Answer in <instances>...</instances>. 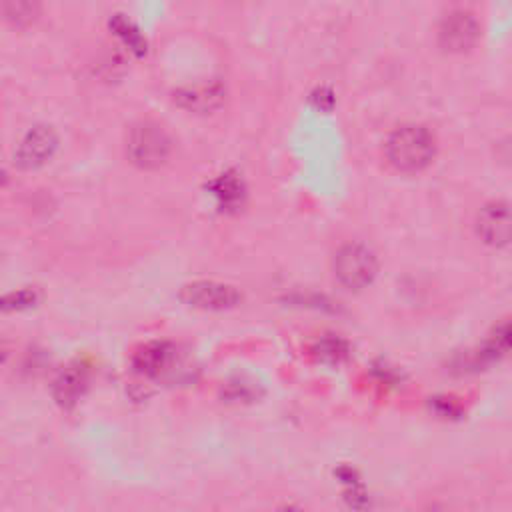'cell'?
Segmentation results:
<instances>
[{"mask_svg":"<svg viewBox=\"0 0 512 512\" xmlns=\"http://www.w3.org/2000/svg\"><path fill=\"white\" fill-rule=\"evenodd\" d=\"M276 512H302L298 506H282V508H278Z\"/></svg>","mask_w":512,"mask_h":512,"instance_id":"16","label":"cell"},{"mask_svg":"<svg viewBox=\"0 0 512 512\" xmlns=\"http://www.w3.org/2000/svg\"><path fill=\"white\" fill-rule=\"evenodd\" d=\"M384 154L398 172H420L436 156V136L422 124H402L388 134Z\"/></svg>","mask_w":512,"mask_h":512,"instance_id":"1","label":"cell"},{"mask_svg":"<svg viewBox=\"0 0 512 512\" xmlns=\"http://www.w3.org/2000/svg\"><path fill=\"white\" fill-rule=\"evenodd\" d=\"M56 146L58 138L50 126H34L20 140L14 152V162L24 170L38 168L52 158Z\"/></svg>","mask_w":512,"mask_h":512,"instance_id":"6","label":"cell"},{"mask_svg":"<svg viewBox=\"0 0 512 512\" xmlns=\"http://www.w3.org/2000/svg\"><path fill=\"white\" fill-rule=\"evenodd\" d=\"M476 232L490 246H506L510 240V210L502 200L486 202L476 214Z\"/></svg>","mask_w":512,"mask_h":512,"instance_id":"8","label":"cell"},{"mask_svg":"<svg viewBox=\"0 0 512 512\" xmlns=\"http://www.w3.org/2000/svg\"><path fill=\"white\" fill-rule=\"evenodd\" d=\"M224 98H226V88L218 80L188 84L174 92V102L180 108L196 114H208L220 108L224 104Z\"/></svg>","mask_w":512,"mask_h":512,"instance_id":"7","label":"cell"},{"mask_svg":"<svg viewBox=\"0 0 512 512\" xmlns=\"http://www.w3.org/2000/svg\"><path fill=\"white\" fill-rule=\"evenodd\" d=\"M172 358H174V348L170 342L150 340L134 352L132 366L142 376H160L170 366Z\"/></svg>","mask_w":512,"mask_h":512,"instance_id":"9","label":"cell"},{"mask_svg":"<svg viewBox=\"0 0 512 512\" xmlns=\"http://www.w3.org/2000/svg\"><path fill=\"white\" fill-rule=\"evenodd\" d=\"M4 184H6V172H2V170H0V188H2Z\"/></svg>","mask_w":512,"mask_h":512,"instance_id":"17","label":"cell"},{"mask_svg":"<svg viewBox=\"0 0 512 512\" xmlns=\"http://www.w3.org/2000/svg\"><path fill=\"white\" fill-rule=\"evenodd\" d=\"M110 26L114 28V32L128 44L130 50H134L136 54H144L146 52V40L142 38V34L134 28V24L122 16H116Z\"/></svg>","mask_w":512,"mask_h":512,"instance_id":"13","label":"cell"},{"mask_svg":"<svg viewBox=\"0 0 512 512\" xmlns=\"http://www.w3.org/2000/svg\"><path fill=\"white\" fill-rule=\"evenodd\" d=\"M170 152L172 140L160 124L144 120L130 128L126 138V154L138 168L154 170L170 158Z\"/></svg>","mask_w":512,"mask_h":512,"instance_id":"2","label":"cell"},{"mask_svg":"<svg viewBox=\"0 0 512 512\" xmlns=\"http://www.w3.org/2000/svg\"><path fill=\"white\" fill-rule=\"evenodd\" d=\"M4 356H6V354H4V350H2V348H0V364H2V360H4Z\"/></svg>","mask_w":512,"mask_h":512,"instance_id":"18","label":"cell"},{"mask_svg":"<svg viewBox=\"0 0 512 512\" xmlns=\"http://www.w3.org/2000/svg\"><path fill=\"white\" fill-rule=\"evenodd\" d=\"M6 18L16 20V22H32L36 18L38 6L30 4V2H10L2 6Z\"/></svg>","mask_w":512,"mask_h":512,"instance_id":"15","label":"cell"},{"mask_svg":"<svg viewBox=\"0 0 512 512\" xmlns=\"http://www.w3.org/2000/svg\"><path fill=\"white\" fill-rule=\"evenodd\" d=\"M332 270L336 280L350 288V290H360L364 286H368L378 270V262L374 252L358 242H350L344 244L342 248H338V252L334 254L332 260Z\"/></svg>","mask_w":512,"mask_h":512,"instance_id":"3","label":"cell"},{"mask_svg":"<svg viewBox=\"0 0 512 512\" xmlns=\"http://www.w3.org/2000/svg\"><path fill=\"white\" fill-rule=\"evenodd\" d=\"M180 298L200 310H228L240 304L242 294L236 286L216 280H196L182 286Z\"/></svg>","mask_w":512,"mask_h":512,"instance_id":"5","label":"cell"},{"mask_svg":"<svg viewBox=\"0 0 512 512\" xmlns=\"http://www.w3.org/2000/svg\"><path fill=\"white\" fill-rule=\"evenodd\" d=\"M88 384V368L82 362L66 366L54 380V398L60 406H72L80 400Z\"/></svg>","mask_w":512,"mask_h":512,"instance_id":"10","label":"cell"},{"mask_svg":"<svg viewBox=\"0 0 512 512\" xmlns=\"http://www.w3.org/2000/svg\"><path fill=\"white\" fill-rule=\"evenodd\" d=\"M480 36V24L474 12L466 8L450 10L438 24V44L450 54H462L474 48Z\"/></svg>","mask_w":512,"mask_h":512,"instance_id":"4","label":"cell"},{"mask_svg":"<svg viewBox=\"0 0 512 512\" xmlns=\"http://www.w3.org/2000/svg\"><path fill=\"white\" fill-rule=\"evenodd\" d=\"M38 300L36 290L30 288H22L18 292H10L0 296V312H12V310H22L32 306Z\"/></svg>","mask_w":512,"mask_h":512,"instance_id":"14","label":"cell"},{"mask_svg":"<svg viewBox=\"0 0 512 512\" xmlns=\"http://www.w3.org/2000/svg\"><path fill=\"white\" fill-rule=\"evenodd\" d=\"M210 190L214 194V198L218 200V204L226 210H234L242 204L244 200V182L242 178H238V174L234 172H222L220 176H216L210 184Z\"/></svg>","mask_w":512,"mask_h":512,"instance_id":"11","label":"cell"},{"mask_svg":"<svg viewBox=\"0 0 512 512\" xmlns=\"http://www.w3.org/2000/svg\"><path fill=\"white\" fill-rule=\"evenodd\" d=\"M312 354L328 364H338L348 356V346L344 340L336 338V336H326L320 338L314 346H312Z\"/></svg>","mask_w":512,"mask_h":512,"instance_id":"12","label":"cell"}]
</instances>
